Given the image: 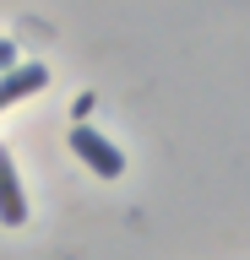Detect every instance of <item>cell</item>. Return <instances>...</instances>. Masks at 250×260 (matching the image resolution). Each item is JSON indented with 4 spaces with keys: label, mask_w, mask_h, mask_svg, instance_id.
<instances>
[{
    "label": "cell",
    "mask_w": 250,
    "mask_h": 260,
    "mask_svg": "<svg viewBox=\"0 0 250 260\" xmlns=\"http://www.w3.org/2000/svg\"><path fill=\"white\" fill-rule=\"evenodd\" d=\"M71 152H76V157H82L93 174H103V179H120V174H125V157H120V146H109L93 125H76V130H71Z\"/></svg>",
    "instance_id": "1"
},
{
    "label": "cell",
    "mask_w": 250,
    "mask_h": 260,
    "mask_svg": "<svg viewBox=\"0 0 250 260\" xmlns=\"http://www.w3.org/2000/svg\"><path fill=\"white\" fill-rule=\"evenodd\" d=\"M0 222H6V228H22V222H27V195H22L17 162H11L6 146H0Z\"/></svg>",
    "instance_id": "2"
},
{
    "label": "cell",
    "mask_w": 250,
    "mask_h": 260,
    "mask_svg": "<svg viewBox=\"0 0 250 260\" xmlns=\"http://www.w3.org/2000/svg\"><path fill=\"white\" fill-rule=\"evenodd\" d=\"M44 87H49V71H44V65H17V71H6V76H0V114L11 109V103H22V98H33V92H44Z\"/></svg>",
    "instance_id": "3"
},
{
    "label": "cell",
    "mask_w": 250,
    "mask_h": 260,
    "mask_svg": "<svg viewBox=\"0 0 250 260\" xmlns=\"http://www.w3.org/2000/svg\"><path fill=\"white\" fill-rule=\"evenodd\" d=\"M6 71H17V49H11V38H0V76Z\"/></svg>",
    "instance_id": "4"
}]
</instances>
